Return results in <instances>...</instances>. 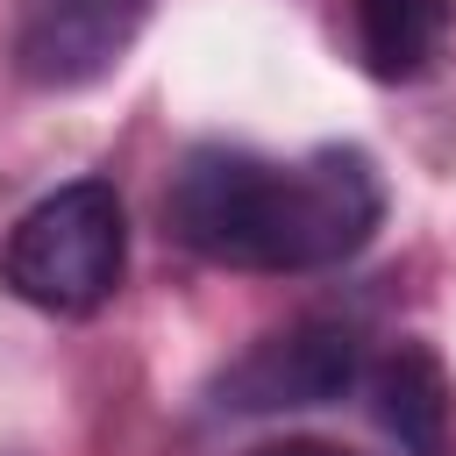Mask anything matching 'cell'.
<instances>
[{
  "label": "cell",
  "mask_w": 456,
  "mask_h": 456,
  "mask_svg": "<svg viewBox=\"0 0 456 456\" xmlns=\"http://www.w3.org/2000/svg\"><path fill=\"white\" fill-rule=\"evenodd\" d=\"M164 214H171V235L207 264L328 271L378 235L385 185L363 150H314L299 164H271L256 150L207 142L171 171Z\"/></svg>",
  "instance_id": "1"
},
{
  "label": "cell",
  "mask_w": 456,
  "mask_h": 456,
  "mask_svg": "<svg viewBox=\"0 0 456 456\" xmlns=\"http://www.w3.org/2000/svg\"><path fill=\"white\" fill-rule=\"evenodd\" d=\"M128 271V214L107 178H71L50 200H36L7 249H0V285L43 314H93L114 299Z\"/></svg>",
  "instance_id": "2"
},
{
  "label": "cell",
  "mask_w": 456,
  "mask_h": 456,
  "mask_svg": "<svg viewBox=\"0 0 456 456\" xmlns=\"http://www.w3.org/2000/svg\"><path fill=\"white\" fill-rule=\"evenodd\" d=\"M356 378H363V335L349 321H292L249 342L214 378V406L221 413H299V406H335Z\"/></svg>",
  "instance_id": "3"
},
{
  "label": "cell",
  "mask_w": 456,
  "mask_h": 456,
  "mask_svg": "<svg viewBox=\"0 0 456 456\" xmlns=\"http://www.w3.org/2000/svg\"><path fill=\"white\" fill-rule=\"evenodd\" d=\"M142 14L150 0H28L14 57L36 86H86L135 43Z\"/></svg>",
  "instance_id": "4"
},
{
  "label": "cell",
  "mask_w": 456,
  "mask_h": 456,
  "mask_svg": "<svg viewBox=\"0 0 456 456\" xmlns=\"http://www.w3.org/2000/svg\"><path fill=\"white\" fill-rule=\"evenodd\" d=\"M370 392H378V420L399 442V456H456V392L435 349L399 342L378 363Z\"/></svg>",
  "instance_id": "5"
},
{
  "label": "cell",
  "mask_w": 456,
  "mask_h": 456,
  "mask_svg": "<svg viewBox=\"0 0 456 456\" xmlns=\"http://www.w3.org/2000/svg\"><path fill=\"white\" fill-rule=\"evenodd\" d=\"M456 0H356V50L370 78H420L449 43Z\"/></svg>",
  "instance_id": "6"
},
{
  "label": "cell",
  "mask_w": 456,
  "mask_h": 456,
  "mask_svg": "<svg viewBox=\"0 0 456 456\" xmlns=\"http://www.w3.org/2000/svg\"><path fill=\"white\" fill-rule=\"evenodd\" d=\"M256 456H349V449H335V442H271V449H256Z\"/></svg>",
  "instance_id": "7"
}]
</instances>
